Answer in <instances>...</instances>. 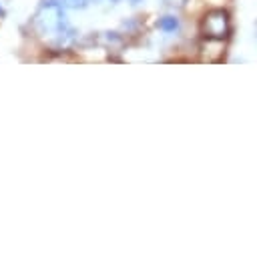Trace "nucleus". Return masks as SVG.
Instances as JSON below:
<instances>
[{
    "mask_svg": "<svg viewBox=\"0 0 257 255\" xmlns=\"http://www.w3.org/2000/svg\"><path fill=\"white\" fill-rule=\"evenodd\" d=\"M64 8L60 6H54V4H44L42 10L36 14V30L42 38L50 40V42H56V44H68L72 40V34L74 30L70 28L64 12Z\"/></svg>",
    "mask_w": 257,
    "mask_h": 255,
    "instance_id": "f257e3e1",
    "label": "nucleus"
},
{
    "mask_svg": "<svg viewBox=\"0 0 257 255\" xmlns=\"http://www.w3.org/2000/svg\"><path fill=\"white\" fill-rule=\"evenodd\" d=\"M229 32V16L225 10H213L203 20V34L209 38H225Z\"/></svg>",
    "mask_w": 257,
    "mask_h": 255,
    "instance_id": "f03ea898",
    "label": "nucleus"
},
{
    "mask_svg": "<svg viewBox=\"0 0 257 255\" xmlns=\"http://www.w3.org/2000/svg\"><path fill=\"white\" fill-rule=\"evenodd\" d=\"M44 4H54L60 8H84L88 6V0H44Z\"/></svg>",
    "mask_w": 257,
    "mask_h": 255,
    "instance_id": "7ed1b4c3",
    "label": "nucleus"
},
{
    "mask_svg": "<svg viewBox=\"0 0 257 255\" xmlns=\"http://www.w3.org/2000/svg\"><path fill=\"white\" fill-rule=\"evenodd\" d=\"M159 28H161L163 32H175V30L179 28V20H177L175 16H163V18L159 20Z\"/></svg>",
    "mask_w": 257,
    "mask_h": 255,
    "instance_id": "20e7f679",
    "label": "nucleus"
},
{
    "mask_svg": "<svg viewBox=\"0 0 257 255\" xmlns=\"http://www.w3.org/2000/svg\"><path fill=\"white\" fill-rule=\"evenodd\" d=\"M163 2L169 6H185L187 4V0H163Z\"/></svg>",
    "mask_w": 257,
    "mask_h": 255,
    "instance_id": "39448f33",
    "label": "nucleus"
},
{
    "mask_svg": "<svg viewBox=\"0 0 257 255\" xmlns=\"http://www.w3.org/2000/svg\"><path fill=\"white\" fill-rule=\"evenodd\" d=\"M131 2H133V4H137V2H141V0H131Z\"/></svg>",
    "mask_w": 257,
    "mask_h": 255,
    "instance_id": "423d86ee",
    "label": "nucleus"
}]
</instances>
